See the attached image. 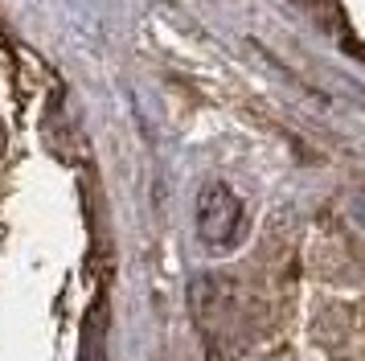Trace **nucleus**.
<instances>
[{"mask_svg": "<svg viewBox=\"0 0 365 361\" xmlns=\"http://www.w3.org/2000/svg\"><path fill=\"white\" fill-rule=\"evenodd\" d=\"M201 234H205V243H226L234 234V226H238V201H234L222 185H214V189H205V197H201Z\"/></svg>", "mask_w": 365, "mask_h": 361, "instance_id": "obj_1", "label": "nucleus"}]
</instances>
